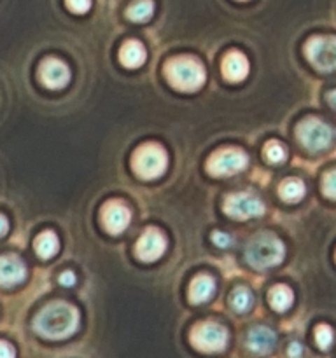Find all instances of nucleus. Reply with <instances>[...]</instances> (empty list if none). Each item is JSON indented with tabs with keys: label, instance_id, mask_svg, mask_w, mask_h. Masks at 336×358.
Instances as JSON below:
<instances>
[{
	"label": "nucleus",
	"instance_id": "1",
	"mask_svg": "<svg viewBox=\"0 0 336 358\" xmlns=\"http://www.w3.org/2000/svg\"><path fill=\"white\" fill-rule=\"evenodd\" d=\"M79 325V311L69 303H51L35 317L34 329L48 339H65Z\"/></svg>",
	"mask_w": 336,
	"mask_h": 358
},
{
	"label": "nucleus",
	"instance_id": "2",
	"mask_svg": "<svg viewBox=\"0 0 336 358\" xmlns=\"http://www.w3.org/2000/svg\"><path fill=\"white\" fill-rule=\"evenodd\" d=\"M168 80L181 91H196L205 83V69L191 56H177L167 63Z\"/></svg>",
	"mask_w": 336,
	"mask_h": 358
},
{
	"label": "nucleus",
	"instance_id": "3",
	"mask_svg": "<svg viewBox=\"0 0 336 358\" xmlns=\"http://www.w3.org/2000/svg\"><path fill=\"white\" fill-rule=\"evenodd\" d=\"M284 254H286L284 243L270 233H262L252 238L251 243L247 245V250H245L248 264L255 269H266L280 264Z\"/></svg>",
	"mask_w": 336,
	"mask_h": 358
},
{
	"label": "nucleus",
	"instance_id": "4",
	"mask_svg": "<svg viewBox=\"0 0 336 358\" xmlns=\"http://www.w3.org/2000/svg\"><path fill=\"white\" fill-rule=\"evenodd\" d=\"M132 166L139 177L150 180L164 173L168 166V156L163 147L158 143H144L133 154Z\"/></svg>",
	"mask_w": 336,
	"mask_h": 358
},
{
	"label": "nucleus",
	"instance_id": "5",
	"mask_svg": "<svg viewBox=\"0 0 336 358\" xmlns=\"http://www.w3.org/2000/svg\"><path fill=\"white\" fill-rule=\"evenodd\" d=\"M296 135L301 145L312 152L326 150L332 142V129L318 119H307V121L300 122L296 128Z\"/></svg>",
	"mask_w": 336,
	"mask_h": 358
},
{
	"label": "nucleus",
	"instance_id": "6",
	"mask_svg": "<svg viewBox=\"0 0 336 358\" xmlns=\"http://www.w3.org/2000/svg\"><path fill=\"white\" fill-rule=\"evenodd\" d=\"M191 341L196 348L205 353L223 352L227 345V331L216 322H203L195 327Z\"/></svg>",
	"mask_w": 336,
	"mask_h": 358
},
{
	"label": "nucleus",
	"instance_id": "7",
	"mask_svg": "<svg viewBox=\"0 0 336 358\" xmlns=\"http://www.w3.org/2000/svg\"><path fill=\"white\" fill-rule=\"evenodd\" d=\"M307 58L322 72L336 70V37H312L307 42Z\"/></svg>",
	"mask_w": 336,
	"mask_h": 358
},
{
	"label": "nucleus",
	"instance_id": "8",
	"mask_svg": "<svg viewBox=\"0 0 336 358\" xmlns=\"http://www.w3.org/2000/svg\"><path fill=\"white\" fill-rule=\"evenodd\" d=\"M245 166H247V154L238 149H223L210 157L206 170L216 177H226V175L238 173Z\"/></svg>",
	"mask_w": 336,
	"mask_h": 358
},
{
	"label": "nucleus",
	"instance_id": "9",
	"mask_svg": "<svg viewBox=\"0 0 336 358\" xmlns=\"http://www.w3.org/2000/svg\"><path fill=\"white\" fill-rule=\"evenodd\" d=\"M224 212L230 217L238 220L251 219V217L262 215L265 212V206L259 201L258 198L251 194H245V192H240V194H231L227 196L226 201H224Z\"/></svg>",
	"mask_w": 336,
	"mask_h": 358
},
{
	"label": "nucleus",
	"instance_id": "10",
	"mask_svg": "<svg viewBox=\"0 0 336 358\" xmlns=\"http://www.w3.org/2000/svg\"><path fill=\"white\" fill-rule=\"evenodd\" d=\"M41 80L49 90H63L70 83V70L56 58H46L41 65Z\"/></svg>",
	"mask_w": 336,
	"mask_h": 358
},
{
	"label": "nucleus",
	"instance_id": "11",
	"mask_svg": "<svg viewBox=\"0 0 336 358\" xmlns=\"http://www.w3.org/2000/svg\"><path fill=\"white\" fill-rule=\"evenodd\" d=\"M167 250V240L158 229H147L136 241V257L146 262H153L160 259Z\"/></svg>",
	"mask_w": 336,
	"mask_h": 358
},
{
	"label": "nucleus",
	"instance_id": "12",
	"mask_svg": "<svg viewBox=\"0 0 336 358\" xmlns=\"http://www.w3.org/2000/svg\"><path fill=\"white\" fill-rule=\"evenodd\" d=\"M102 222L105 229L112 234H119L128 227L130 224V210L122 203L112 201L107 203L102 210Z\"/></svg>",
	"mask_w": 336,
	"mask_h": 358
},
{
	"label": "nucleus",
	"instance_id": "13",
	"mask_svg": "<svg viewBox=\"0 0 336 358\" xmlns=\"http://www.w3.org/2000/svg\"><path fill=\"white\" fill-rule=\"evenodd\" d=\"M27 268L18 255H2L0 257V285L14 287L24 282Z\"/></svg>",
	"mask_w": 336,
	"mask_h": 358
},
{
	"label": "nucleus",
	"instance_id": "14",
	"mask_svg": "<svg viewBox=\"0 0 336 358\" xmlns=\"http://www.w3.org/2000/svg\"><path fill=\"white\" fill-rule=\"evenodd\" d=\"M223 73L227 80H244L248 73V59L241 52L231 51L227 52L223 62Z\"/></svg>",
	"mask_w": 336,
	"mask_h": 358
},
{
	"label": "nucleus",
	"instance_id": "15",
	"mask_svg": "<svg viewBox=\"0 0 336 358\" xmlns=\"http://www.w3.org/2000/svg\"><path fill=\"white\" fill-rule=\"evenodd\" d=\"M273 345H275V334L268 327H254L248 332L247 346L251 352L265 355L272 352Z\"/></svg>",
	"mask_w": 336,
	"mask_h": 358
},
{
	"label": "nucleus",
	"instance_id": "16",
	"mask_svg": "<svg viewBox=\"0 0 336 358\" xmlns=\"http://www.w3.org/2000/svg\"><path fill=\"white\" fill-rule=\"evenodd\" d=\"M146 58V49H144V45L136 41L125 42L121 51H119V59H121L122 65L128 66V69H139L140 65H144Z\"/></svg>",
	"mask_w": 336,
	"mask_h": 358
},
{
	"label": "nucleus",
	"instance_id": "17",
	"mask_svg": "<svg viewBox=\"0 0 336 358\" xmlns=\"http://www.w3.org/2000/svg\"><path fill=\"white\" fill-rule=\"evenodd\" d=\"M214 290H216V283H214L210 276H196L192 280L191 287H189V301L195 304L205 303V301H209L214 296Z\"/></svg>",
	"mask_w": 336,
	"mask_h": 358
},
{
	"label": "nucleus",
	"instance_id": "18",
	"mask_svg": "<svg viewBox=\"0 0 336 358\" xmlns=\"http://www.w3.org/2000/svg\"><path fill=\"white\" fill-rule=\"evenodd\" d=\"M34 248H35V252H37L38 257L51 259L52 255L58 252L59 241H58V238H56L55 233H51V231H46V233L38 234V236L35 238Z\"/></svg>",
	"mask_w": 336,
	"mask_h": 358
},
{
	"label": "nucleus",
	"instance_id": "19",
	"mask_svg": "<svg viewBox=\"0 0 336 358\" xmlns=\"http://www.w3.org/2000/svg\"><path fill=\"white\" fill-rule=\"evenodd\" d=\"M294 294L289 287L286 285H276L270 290V304L273 310L276 311H286L293 306Z\"/></svg>",
	"mask_w": 336,
	"mask_h": 358
},
{
	"label": "nucleus",
	"instance_id": "20",
	"mask_svg": "<svg viewBox=\"0 0 336 358\" xmlns=\"http://www.w3.org/2000/svg\"><path fill=\"white\" fill-rule=\"evenodd\" d=\"M279 192L284 201L296 203L304 196V184L301 180H298V178H289V180L282 182Z\"/></svg>",
	"mask_w": 336,
	"mask_h": 358
},
{
	"label": "nucleus",
	"instance_id": "21",
	"mask_svg": "<svg viewBox=\"0 0 336 358\" xmlns=\"http://www.w3.org/2000/svg\"><path fill=\"white\" fill-rule=\"evenodd\" d=\"M154 13L153 0H135L128 7V17L132 21H147Z\"/></svg>",
	"mask_w": 336,
	"mask_h": 358
},
{
	"label": "nucleus",
	"instance_id": "22",
	"mask_svg": "<svg viewBox=\"0 0 336 358\" xmlns=\"http://www.w3.org/2000/svg\"><path fill=\"white\" fill-rule=\"evenodd\" d=\"M231 306H233L234 311H247L248 308L252 306V296L247 289H237L233 290L230 299Z\"/></svg>",
	"mask_w": 336,
	"mask_h": 358
},
{
	"label": "nucleus",
	"instance_id": "23",
	"mask_svg": "<svg viewBox=\"0 0 336 358\" xmlns=\"http://www.w3.org/2000/svg\"><path fill=\"white\" fill-rule=\"evenodd\" d=\"M265 156H266V159L270 161V163H282V161L287 157V150H286V147L282 145V143L272 140V142L266 143Z\"/></svg>",
	"mask_w": 336,
	"mask_h": 358
},
{
	"label": "nucleus",
	"instance_id": "24",
	"mask_svg": "<svg viewBox=\"0 0 336 358\" xmlns=\"http://www.w3.org/2000/svg\"><path fill=\"white\" fill-rule=\"evenodd\" d=\"M315 341L322 350H328L332 343V329L329 325H318L315 331Z\"/></svg>",
	"mask_w": 336,
	"mask_h": 358
},
{
	"label": "nucleus",
	"instance_id": "25",
	"mask_svg": "<svg viewBox=\"0 0 336 358\" xmlns=\"http://www.w3.org/2000/svg\"><path fill=\"white\" fill-rule=\"evenodd\" d=\"M322 191L329 199H336V170L329 171L324 177V184H322Z\"/></svg>",
	"mask_w": 336,
	"mask_h": 358
},
{
	"label": "nucleus",
	"instance_id": "26",
	"mask_svg": "<svg viewBox=\"0 0 336 358\" xmlns=\"http://www.w3.org/2000/svg\"><path fill=\"white\" fill-rule=\"evenodd\" d=\"M69 9L76 14H84L90 10L91 0H65Z\"/></svg>",
	"mask_w": 336,
	"mask_h": 358
},
{
	"label": "nucleus",
	"instance_id": "27",
	"mask_svg": "<svg viewBox=\"0 0 336 358\" xmlns=\"http://www.w3.org/2000/svg\"><path fill=\"white\" fill-rule=\"evenodd\" d=\"M212 240H214V243L220 248H226L227 245L231 243V238L227 236L226 233H220V231H216V233L212 234Z\"/></svg>",
	"mask_w": 336,
	"mask_h": 358
},
{
	"label": "nucleus",
	"instance_id": "28",
	"mask_svg": "<svg viewBox=\"0 0 336 358\" xmlns=\"http://www.w3.org/2000/svg\"><path fill=\"white\" fill-rule=\"evenodd\" d=\"M14 355H16V350H14L9 343L0 341V358H9Z\"/></svg>",
	"mask_w": 336,
	"mask_h": 358
},
{
	"label": "nucleus",
	"instance_id": "29",
	"mask_svg": "<svg viewBox=\"0 0 336 358\" xmlns=\"http://www.w3.org/2000/svg\"><path fill=\"white\" fill-rule=\"evenodd\" d=\"M59 283H62V285H65V287L74 285V283H76V275H74L72 271L63 273V275L59 276Z\"/></svg>",
	"mask_w": 336,
	"mask_h": 358
},
{
	"label": "nucleus",
	"instance_id": "30",
	"mask_svg": "<svg viewBox=\"0 0 336 358\" xmlns=\"http://www.w3.org/2000/svg\"><path fill=\"white\" fill-rule=\"evenodd\" d=\"M289 357H300L301 353H303V350H301V345L300 343H293V345L289 346Z\"/></svg>",
	"mask_w": 336,
	"mask_h": 358
},
{
	"label": "nucleus",
	"instance_id": "31",
	"mask_svg": "<svg viewBox=\"0 0 336 358\" xmlns=\"http://www.w3.org/2000/svg\"><path fill=\"white\" fill-rule=\"evenodd\" d=\"M7 229H9V222H7L6 217L0 215V238L7 233Z\"/></svg>",
	"mask_w": 336,
	"mask_h": 358
},
{
	"label": "nucleus",
	"instance_id": "32",
	"mask_svg": "<svg viewBox=\"0 0 336 358\" xmlns=\"http://www.w3.org/2000/svg\"><path fill=\"white\" fill-rule=\"evenodd\" d=\"M328 101H329V105H331V107L336 110V90L331 91V93L328 94Z\"/></svg>",
	"mask_w": 336,
	"mask_h": 358
}]
</instances>
